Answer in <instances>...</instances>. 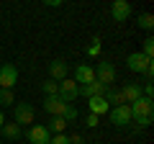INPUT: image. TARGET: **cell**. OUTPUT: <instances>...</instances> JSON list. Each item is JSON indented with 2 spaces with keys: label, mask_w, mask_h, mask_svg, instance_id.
I'll use <instances>...</instances> for the list:
<instances>
[{
  "label": "cell",
  "mask_w": 154,
  "mask_h": 144,
  "mask_svg": "<svg viewBox=\"0 0 154 144\" xmlns=\"http://www.w3.org/2000/svg\"><path fill=\"white\" fill-rule=\"evenodd\" d=\"M131 108V121H136V129H146L154 121V100L152 98H136L134 103H128Z\"/></svg>",
  "instance_id": "6da1fadb"
},
{
  "label": "cell",
  "mask_w": 154,
  "mask_h": 144,
  "mask_svg": "<svg viewBox=\"0 0 154 144\" xmlns=\"http://www.w3.org/2000/svg\"><path fill=\"white\" fill-rule=\"evenodd\" d=\"M44 111L51 113V116H62L67 124L77 121V108H75L72 103H64L59 95H46V100H44Z\"/></svg>",
  "instance_id": "7a4b0ae2"
},
{
  "label": "cell",
  "mask_w": 154,
  "mask_h": 144,
  "mask_svg": "<svg viewBox=\"0 0 154 144\" xmlns=\"http://www.w3.org/2000/svg\"><path fill=\"white\" fill-rule=\"evenodd\" d=\"M108 116H110V124H113V126H128V124H131V108H128V103L113 105L108 111Z\"/></svg>",
  "instance_id": "3957f363"
},
{
  "label": "cell",
  "mask_w": 154,
  "mask_h": 144,
  "mask_svg": "<svg viewBox=\"0 0 154 144\" xmlns=\"http://www.w3.org/2000/svg\"><path fill=\"white\" fill-rule=\"evenodd\" d=\"M18 83V70L16 64H11V62H5V64H0V88L5 90H13Z\"/></svg>",
  "instance_id": "277c9868"
},
{
  "label": "cell",
  "mask_w": 154,
  "mask_h": 144,
  "mask_svg": "<svg viewBox=\"0 0 154 144\" xmlns=\"http://www.w3.org/2000/svg\"><path fill=\"white\" fill-rule=\"evenodd\" d=\"M57 95H59L64 103H72V100H77V95H80V85H77L75 80L64 77V80H59V90H57Z\"/></svg>",
  "instance_id": "5b68a950"
},
{
  "label": "cell",
  "mask_w": 154,
  "mask_h": 144,
  "mask_svg": "<svg viewBox=\"0 0 154 144\" xmlns=\"http://www.w3.org/2000/svg\"><path fill=\"white\" fill-rule=\"evenodd\" d=\"M95 80H98L100 85H105V88H110V85L116 83V67L110 64V62H98V70H95Z\"/></svg>",
  "instance_id": "8992f818"
},
{
  "label": "cell",
  "mask_w": 154,
  "mask_h": 144,
  "mask_svg": "<svg viewBox=\"0 0 154 144\" xmlns=\"http://www.w3.org/2000/svg\"><path fill=\"white\" fill-rule=\"evenodd\" d=\"M13 113H16V124H18V126L33 124V118H36V113H33V105H31V103H16V105H13Z\"/></svg>",
  "instance_id": "52a82bcc"
},
{
  "label": "cell",
  "mask_w": 154,
  "mask_h": 144,
  "mask_svg": "<svg viewBox=\"0 0 154 144\" xmlns=\"http://www.w3.org/2000/svg\"><path fill=\"white\" fill-rule=\"evenodd\" d=\"M110 18L116 23H123L131 18V3L128 0H113V5H110Z\"/></svg>",
  "instance_id": "ba28073f"
},
{
  "label": "cell",
  "mask_w": 154,
  "mask_h": 144,
  "mask_svg": "<svg viewBox=\"0 0 154 144\" xmlns=\"http://www.w3.org/2000/svg\"><path fill=\"white\" fill-rule=\"evenodd\" d=\"M49 136H51L49 129H46V126H38V124H33V126L26 131V139L31 144H49Z\"/></svg>",
  "instance_id": "9c48e42d"
},
{
  "label": "cell",
  "mask_w": 154,
  "mask_h": 144,
  "mask_svg": "<svg viewBox=\"0 0 154 144\" xmlns=\"http://www.w3.org/2000/svg\"><path fill=\"white\" fill-rule=\"evenodd\" d=\"M149 64H152V59H149V57H144L141 52H134V54L126 57V67H128L131 72H144Z\"/></svg>",
  "instance_id": "30bf717a"
},
{
  "label": "cell",
  "mask_w": 154,
  "mask_h": 144,
  "mask_svg": "<svg viewBox=\"0 0 154 144\" xmlns=\"http://www.w3.org/2000/svg\"><path fill=\"white\" fill-rule=\"evenodd\" d=\"M72 80H75L77 85H88V83H93V80H95V67H90V64H80V67L75 70V77H72Z\"/></svg>",
  "instance_id": "8fae6325"
},
{
  "label": "cell",
  "mask_w": 154,
  "mask_h": 144,
  "mask_svg": "<svg viewBox=\"0 0 154 144\" xmlns=\"http://www.w3.org/2000/svg\"><path fill=\"white\" fill-rule=\"evenodd\" d=\"M88 105H90V113H95V116H103V113L110 111V105L105 103L103 95H93V98H88Z\"/></svg>",
  "instance_id": "7c38bea8"
},
{
  "label": "cell",
  "mask_w": 154,
  "mask_h": 144,
  "mask_svg": "<svg viewBox=\"0 0 154 144\" xmlns=\"http://www.w3.org/2000/svg\"><path fill=\"white\" fill-rule=\"evenodd\" d=\"M49 77L57 80V83L67 77V62H64V59H54V62H49Z\"/></svg>",
  "instance_id": "4fadbf2b"
},
{
  "label": "cell",
  "mask_w": 154,
  "mask_h": 144,
  "mask_svg": "<svg viewBox=\"0 0 154 144\" xmlns=\"http://www.w3.org/2000/svg\"><path fill=\"white\" fill-rule=\"evenodd\" d=\"M121 95H123V103H134L136 98H141V88H139V83H126L121 88Z\"/></svg>",
  "instance_id": "5bb4252c"
},
{
  "label": "cell",
  "mask_w": 154,
  "mask_h": 144,
  "mask_svg": "<svg viewBox=\"0 0 154 144\" xmlns=\"http://www.w3.org/2000/svg\"><path fill=\"white\" fill-rule=\"evenodd\" d=\"M103 98H105V103H108L110 108H113V105H123V95H121V90L116 88V85H110V88H105Z\"/></svg>",
  "instance_id": "9a60e30c"
},
{
  "label": "cell",
  "mask_w": 154,
  "mask_h": 144,
  "mask_svg": "<svg viewBox=\"0 0 154 144\" xmlns=\"http://www.w3.org/2000/svg\"><path fill=\"white\" fill-rule=\"evenodd\" d=\"M103 93H105V85H100L98 80H93V83H88V85H80V95H85V98L103 95Z\"/></svg>",
  "instance_id": "2e32d148"
},
{
  "label": "cell",
  "mask_w": 154,
  "mask_h": 144,
  "mask_svg": "<svg viewBox=\"0 0 154 144\" xmlns=\"http://www.w3.org/2000/svg\"><path fill=\"white\" fill-rule=\"evenodd\" d=\"M67 126H69V124H67L62 116H51V121H49V126H46V129H49V134H64Z\"/></svg>",
  "instance_id": "e0dca14e"
},
{
  "label": "cell",
  "mask_w": 154,
  "mask_h": 144,
  "mask_svg": "<svg viewBox=\"0 0 154 144\" xmlns=\"http://www.w3.org/2000/svg\"><path fill=\"white\" fill-rule=\"evenodd\" d=\"M0 131H3V136H5V139H18V136H21V126H18L16 121H13V124H3Z\"/></svg>",
  "instance_id": "ac0fdd59"
},
{
  "label": "cell",
  "mask_w": 154,
  "mask_h": 144,
  "mask_svg": "<svg viewBox=\"0 0 154 144\" xmlns=\"http://www.w3.org/2000/svg\"><path fill=\"white\" fill-rule=\"evenodd\" d=\"M0 105H3V108H13V105H16V95H13V90L0 88Z\"/></svg>",
  "instance_id": "d6986e66"
},
{
  "label": "cell",
  "mask_w": 154,
  "mask_h": 144,
  "mask_svg": "<svg viewBox=\"0 0 154 144\" xmlns=\"http://www.w3.org/2000/svg\"><path fill=\"white\" fill-rule=\"evenodd\" d=\"M136 23H139V28H144V31H152V28H154V16H152V13H141Z\"/></svg>",
  "instance_id": "ffe728a7"
},
{
  "label": "cell",
  "mask_w": 154,
  "mask_h": 144,
  "mask_svg": "<svg viewBox=\"0 0 154 144\" xmlns=\"http://www.w3.org/2000/svg\"><path fill=\"white\" fill-rule=\"evenodd\" d=\"M141 54L149 57V59L154 57V39H152V36H146V39H144V49H141Z\"/></svg>",
  "instance_id": "44dd1931"
},
{
  "label": "cell",
  "mask_w": 154,
  "mask_h": 144,
  "mask_svg": "<svg viewBox=\"0 0 154 144\" xmlns=\"http://www.w3.org/2000/svg\"><path fill=\"white\" fill-rule=\"evenodd\" d=\"M57 90H59V83L49 77V80L44 83V93H46V95H57Z\"/></svg>",
  "instance_id": "7402d4cb"
},
{
  "label": "cell",
  "mask_w": 154,
  "mask_h": 144,
  "mask_svg": "<svg viewBox=\"0 0 154 144\" xmlns=\"http://www.w3.org/2000/svg\"><path fill=\"white\" fill-rule=\"evenodd\" d=\"M49 144H69V139H67V134H54V136H49Z\"/></svg>",
  "instance_id": "603a6c76"
},
{
  "label": "cell",
  "mask_w": 154,
  "mask_h": 144,
  "mask_svg": "<svg viewBox=\"0 0 154 144\" xmlns=\"http://www.w3.org/2000/svg\"><path fill=\"white\" fill-rule=\"evenodd\" d=\"M98 54H100V39H93V44L88 49V57H98Z\"/></svg>",
  "instance_id": "cb8c5ba5"
},
{
  "label": "cell",
  "mask_w": 154,
  "mask_h": 144,
  "mask_svg": "<svg viewBox=\"0 0 154 144\" xmlns=\"http://www.w3.org/2000/svg\"><path fill=\"white\" fill-rule=\"evenodd\" d=\"M98 118H100V116H95V113H90V116L85 118V126H90V129H95V126H98Z\"/></svg>",
  "instance_id": "d4e9b609"
},
{
  "label": "cell",
  "mask_w": 154,
  "mask_h": 144,
  "mask_svg": "<svg viewBox=\"0 0 154 144\" xmlns=\"http://www.w3.org/2000/svg\"><path fill=\"white\" fill-rule=\"evenodd\" d=\"M41 3H44V5H49V8H59L64 0H41Z\"/></svg>",
  "instance_id": "484cf974"
},
{
  "label": "cell",
  "mask_w": 154,
  "mask_h": 144,
  "mask_svg": "<svg viewBox=\"0 0 154 144\" xmlns=\"http://www.w3.org/2000/svg\"><path fill=\"white\" fill-rule=\"evenodd\" d=\"M67 139H69V144H85L80 134H72V136H67Z\"/></svg>",
  "instance_id": "4316f807"
},
{
  "label": "cell",
  "mask_w": 154,
  "mask_h": 144,
  "mask_svg": "<svg viewBox=\"0 0 154 144\" xmlns=\"http://www.w3.org/2000/svg\"><path fill=\"white\" fill-rule=\"evenodd\" d=\"M3 124H5V116H3V111H0V129H3Z\"/></svg>",
  "instance_id": "83f0119b"
}]
</instances>
